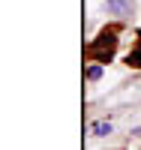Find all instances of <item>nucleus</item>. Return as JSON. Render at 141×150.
Wrapping results in <instances>:
<instances>
[{
    "label": "nucleus",
    "mask_w": 141,
    "mask_h": 150,
    "mask_svg": "<svg viewBox=\"0 0 141 150\" xmlns=\"http://www.w3.org/2000/svg\"><path fill=\"white\" fill-rule=\"evenodd\" d=\"M129 66H138V69H141V42H138V48H135V51L129 54Z\"/></svg>",
    "instance_id": "4"
},
{
    "label": "nucleus",
    "mask_w": 141,
    "mask_h": 150,
    "mask_svg": "<svg viewBox=\"0 0 141 150\" xmlns=\"http://www.w3.org/2000/svg\"><path fill=\"white\" fill-rule=\"evenodd\" d=\"M114 45H117V33H114V30H111V33H102V36H99V42L90 45V54L99 57V60H111Z\"/></svg>",
    "instance_id": "1"
},
{
    "label": "nucleus",
    "mask_w": 141,
    "mask_h": 150,
    "mask_svg": "<svg viewBox=\"0 0 141 150\" xmlns=\"http://www.w3.org/2000/svg\"><path fill=\"white\" fill-rule=\"evenodd\" d=\"M90 132L96 135V138H102V135H111V123H108V120H99V123H93V126H90Z\"/></svg>",
    "instance_id": "3"
},
{
    "label": "nucleus",
    "mask_w": 141,
    "mask_h": 150,
    "mask_svg": "<svg viewBox=\"0 0 141 150\" xmlns=\"http://www.w3.org/2000/svg\"><path fill=\"white\" fill-rule=\"evenodd\" d=\"M108 9L114 15H126L129 12V0H108Z\"/></svg>",
    "instance_id": "2"
},
{
    "label": "nucleus",
    "mask_w": 141,
    "mask_h": 150,
    "mask_svg": "<svg viewBox=\"0 0 141 150\" xmlns=\"http://www.w3.org/2000/svg\"><path fill=\"white\" fill-rule=\"evenodd\" d=\"M87 75H90V81H96L99 75H102V66H90V72H87Z\"/></svg>",
    "instance_id": "5"
}]
</instances>
